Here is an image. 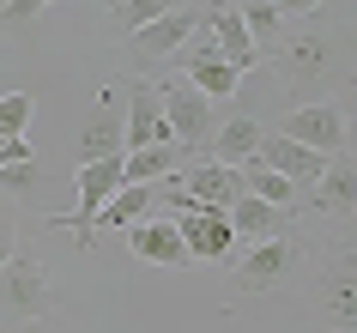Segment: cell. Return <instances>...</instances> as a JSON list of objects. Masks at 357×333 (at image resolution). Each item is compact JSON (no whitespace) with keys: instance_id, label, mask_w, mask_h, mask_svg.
Masks as SVG:
<instances>
[{"instance_id":"6da1fadb","label":"cell","mask_w":357,"mask_h":333,"mask_svg":"<svg viewBox=\"0 0 357 333\" xmlns=\"http://www.w3.org/2000/svg\"><path fill=\"white\" fill-rule=\"evenodd\" d=\"M297 267H303V242L284 230V237H266V242H248V249H243V260H236V285H243V291H279Z\"/></svg>"},{"instance_id":"7a4b0ae2","label":"cell","mask_w":357,"mask_h":333,"mask_svg":"<svg viewBox=\"0 0 357 333\" xmlns=\"http://www.w3.org/2000/svg\"><path fill=\"white\" fill-rule=\"evenodd\" d=\"M158 103H164V121H169V146H194L212 133V97L194 91L182 73L158 85Z\"/></svg>"},{"instance_id":"3957f363","label":"cell","mask_w":357,"mask_h":333,"mask_svg":"<svg viewBox=\"0 0 357 333\" xmlns=\"http://www.w3.org/2000/svg\"><path fill=\"white\" fill-rule=\"evenodd\" d=\"M169 224H176L188 260H230V249H236V230H230V219L218 206H176Z\"/></svg>"},{"instance_id":"277c9868","label":"cell","mask_w":357,"mask_h":333,"mask_svg":"<svg viewBox=\"0 0 357 333\" xmlns=\"http://www.w3.org/2000/svg\"><path fill=\"white\" fill-rule=\"evenodd\" d=\"M284 140H297V146L321 151V158H339V151H351V121H345V110L339 103H309V110H291L284 115Z\"/></svg>"},{"instance_id":"5b68a950","label":"cell","mask_w":357,"mask_h":333,"mask_svg":"<svg viewBox=\"0 0 357 333\" xmlns=\"http://www.w3.org/2000/svg\"><path fill=\"white\" fill-rule=\"evenodd\" d=\"M79 206H73V219H61V224H73L79 230V249H91L97 242V212L109 206V194L121 188V158H97V164H79Z\"/></svg>"},{"instance_id":"8992f818","label":"cell","mask_w":357,"mask_h":333,"mask_svg":"<svg viewBox=\"0 0 357 333\" xmlns=\"http://www.w3.org/2000/svg\"><path fill=\"white\" fill-rule=\"evenodd\" d=\"M49 273H43V260L31 255H13L6 267H0V309L19 315V321H37V315H49Z\"/></svg>"},{"instance_id":"52a82bcc","label":"cell","mask_w":357,"mask_h":333,"mask_svg":"<svg viewBox=\"0 0 357 333\" xmlns=\"http://www.w3.org/2000/svg\"><path fill=\"white\" fill-rule=\"evenodd\" d=\"M128 151V121H121V85L97 97V110L85 115L79 128V164H97V158H121Z\"/></svg>"},{"instance_id":"ba28073f","label":"cell","mask_w":357,"mask_h":333,"mask_svg":"<svg viewBox=\"0 0 357 333\" xmlns=\"http://www.w3.org/2000/svg\"><path fill=\"white\" fill-rule=\"evenodd\" d=\"M121 121H128V151L169 146V121H164V103H158V85L151 79L121 85Z\"/></svg>"},{"instance_id":"9c48e42d","label":"cell","mask_w":357,"mask_h":333,"mask_svg":"<svg viewBox=\"0 0 357 333\" xmlns=\"http://www.w3.org/2000/svg\"><path fill=\"white\" fill-rule=\"evenodd\" d=\"M188 43H194V49L182 55V79H188L194 91H206V97H230V91H236V73H230V61L218 55V43L206 37V24H200Z\"/></svg>"},{"instance_id":"30bf717a","label":"cell","mask_w":357,"mask_h":333,"mask_svg":"<svg viewBox=\"0 0 357 333\" xmlns=\"http://www.w3.org/2000/svg\"><path fill=\"white\" fill-rule=\"evenodd\" d=\"M206 37L218 43V55L230 61V73L243 79V73H255V67H261V49H255V43H248V31H243V19H236V6H225V0H218V6H212L206 13Z\"/></svg>"},{"instance_id":"8fae6325","label":"cell","mask_w":357,"mask_h":333,"mask_svg":"<svg viewBox=\"0 0 357 333\" xmlns=\"http://www.w3.org/2000/svg\"><path fill=\"white\" fill-rule=\"evenodd\" d=\"M194 31H200V24H194V13H182V6H169L164 19H151V24H139V31H133V55L139 61H169L176 55V49H182V43L194 37Z\"/></svg>"},{"instance_id":"7c38bea8","label":"cell","mask_w":357,"mask_h":333,"mask_svg":"<svg viewBox=\"0 0 357 333\" xmlns=\"http://www.w3.org/2000/svg\"><path fill=\"white\" fill-rule=\"evenodd\" d=\"M255 158H261L266 170H279L284 182L297 188V182H315L321 170H327V158L309 146H297V140H284V133H261V146H255Z\"/></svg>"},{"instance_id":"4fadbf2b","label":"cell","mask_w":357,"mask_h":333,"mask_svg":"<svg viewBox=\"0 0 357 333\" xmlns=\"http://www.w3.org/2000/svg\"><path fill=\"white\" fill-rule=\"evenodd\" d=\"M225 219H230V230H236V237L266 242V237H284L297 212H291V206H266V200H255V194H236V200L225 206Z\"/></svg>"},{"instance_id":"5bb4252c","label":"cell","mask_w":357,"mask_h":333,"mask_svg":"<svg viewBox=\"0 0 357 333\" xmlns=\"http://www.w3.org/2000/svg\"><path fill=\"white\" fill-rule=\"evenodd\" d=\"M128 249H133V260H146V267H182V260H188V249H182V237H176L169 219L128 224Z\"/></svg>"},{"instance_id":"9a60e30c","label":"cell","mask_w":357,"mask_h":333,"mask_svg":"<svg viewBox=\"0 0 357 333\" xmlns=\"http://www.w3.org/2000/svg\"><path fill=\"white\" fill-rule=\"evenodd\" d=\"M273 61H279L291 79H321L327 67H333V37H321V31H303V37H284L279 49H273Z\"/></svg>"},{"instance_id":"2e32d148","label":"cell","mask_w":357,"mask_h":333,"mask_svg":"<svg viewBox=\"0 0 357 333\" xmlns=\"http://www.w3.org/2000/svg\"><path fill=\"white\" fill-rule=\"evenodd\" d=\"M261 121L255 115H225V121H212V164H225V170H236V164H248L255 158V146H261Z\"/></svg>"},{"instance_id":"e0dca14e","label":"cell","mask_w":357,"mask_h":333,"mask_svg":"<svg viewBox=\"0 0 357 333\" xmlns=\"http://www.w3.org/2000/svg\"><path fill=\"white\" fill-rule=\"evenodd\" d=\"M351 200H357V170H351V151H339V158H327V170L315 176V206L351 219Z\"/></svg>"},{"instance_id":"ac0fdd59","label":"cell","mask_w":357,"mask_h":333,"mask_svg":"<svg viewBox=\"0 0 357 333\" xmlns=\"http://www.w3.org/2000/svg\"><path fill=\"white\" fill-rule=\"evenodd\" d=\"M151 200H158V188H151V182H121V188L109 194V206L97 212V224H109V230H128V224L151 219Z\"/></svg>"},{"instance_id":"d6986e66","label":"cell","mask_w":357,"mask_h":333,"mask_svg":"<svg viewBox=\"0 0 357 333\" xmlns=\"http://www.w3.org/2000/svg\"><path fill=\"white\" fill-rule=\"evenodd\" d=\"M236 19H243L248 43H255L261 55H273V49L284 43V19H279V6H273V0H248V6H236Z\"/></svg>"},{"instance_id":"ffe728a7","label":"cell","mask_w":357,"mask_h":333,"mask_svg":"<svg viewBox=\"0 0 357 333\" xmlns=\"http://www.w3.org/2000/svg\"><path fill=\"white\" fill-rule=\"evenodd\" d=\"M43 188H49V170H43L37 158H31V164H6V170H0V194H13L19 206H43V212H49Z\"/></svg>"},{"instance_id":"44dd1931","label":"cell","mask_w":357,"mask_h":333,"mask_svg":"<svg viewBox=\"0 0 357 333\" xmlns=\"http://www.w3.org/2000/svg\"><path fill=\"white\" fill-rule=\"evenodd\" d=\"M176 170V146H139L121 151V182H164Z\"/></svg>"},{"instance_id":"7402d4cb","label":"cell","mask_w":357,"mask_h":333,"mask_svg":"<svg viewBox=\"0 0 357 333\" xmlns=\"http://www.w3.org/2000/svg\"><path fill=\"white\" fill-rule=\"evenodd\" d=\"M31 110H37V97H31V91H6V97H0V140H24Z\"/></svg>"},{"instance_id":"603a6c76","label":"cell","mask_w":357,"mask_h":333,"mask_svg":"<svg viewBox=\"0 0 357 333\" xmlns=\"http://www.w3.org/2000/svg\"><path fill=\"white\" fill-rule=\"evenodd\" d=\"M327 309L339 315V327L351 333V321H357V291H351V260L339 267L333 279H327Z\"/></svg>"},{"instance_id":"cb8c5ba5","label":"cell","mask_w":357,"mask_h":333,"mask_svg":"<svg viewBox=\"0 0 357 333\" xmlns=\"http://www.w3.org/2000/svg\"><path fill=\"white\" fill-rule=\"evenodd\" d=\"M169 6H176V0H128V6H121V13H115V19L128 24V37H133V31H139V24H151V19H164Z\"/></svg>"},{"instance_id":"d4e9b609","label":"cell","mask_w":357,"mask_h":333,"mask_svg":"<svg viewBox=\"0 0 357 333\" xmlns=\"http://www.w3.org/2000/svg\"><path fill=\"white\" fill-rule=\"evenodd\" d=\"M37 13H43V0H6V6H0V24H6V31H31Z\"/></svg>"},{"instance_id":"484cf974","label":"cell","mask_w":357,"mask_h":333,"mask_svg":"<svg viewBox=\"0 0 357 333\" xmlns=\"http://www.w3.org/2000/svg\"><path fill=\"white\" fill-rule=\"evenodd\" d=\"M6 164H31V140H0V170Z\"/></svg>"},{"instance_id":"4316f807","label":"cell","mask_w":357,"mask_h":333,"mask_svg":"<svg viewBox=\"0 0 357 333\" xmlns=\"http://www.w3.org/2000/svg\"><path fill=\"white\" fill-rule=\"evenodd\" d=\"M279 6V19H303V13H321L327 0H273Z\"/></svg>"},{"instance_id":"83f0119b","label":"cell","mask_w":357,"mask_h":333,"mask_svg":"<svg viewBox=\"0 0 357 333\" xmlns=\"http://www.w3.org/2000/svg\"><path fill=\"white\" fill-rule=\"evenodd\" d=\"M13 255H19V237H13V224H0V267H6Z\"/></svg>"},{"instance_id":"f1b7e54d","label":"cell","mask_w":357,"mask_h":333,"mask_svg":"<svg viewBox=\"0 0 357 333\" xmlns=\"http://www.w3.org/2000/svg\"><path fill=\"white\" fill-rule=\"evenodd\" d=\"M121 6H128V0H109V13H121Z\"/></svg>"},{"instance_id":"f546056e","label":"cell","mask_w":357,"mask_h":333,"mask_svg":"<svg viewBox=\"0 0 357 333\" xmlns=\"http://www.w3.org/2000/svg\"><path fill=\"white\" fill-rule=\"evenodd\" d=\"M43 6H55V0H43Z\"/></svg>"}]
</instances>
